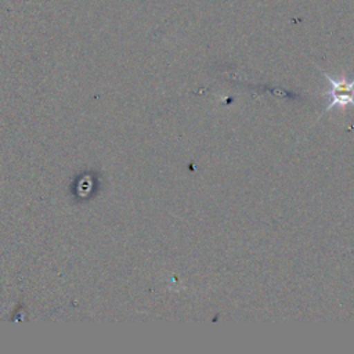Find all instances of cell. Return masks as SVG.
I'll return each instance as SVG.
<instances>
[{
  "instance_id": "1",
  "label": "cell",
  "mask_w": 354,
  "mask_h": 354,
  "mask_svg": "<svg viewBox=\"0 0 354 354\" xmlns=\"http://www.w3.org/2000/svg\"><path fill=\"white\" fill-rule=\"evenodd\" d=\"M324 76L328 80L329 88L325 95L328 98V105L325 108V112H328L333 106H354V79H347L346 76L335 77L328 75L326 72H322Z\"/></svg>"
}]
</instances>
